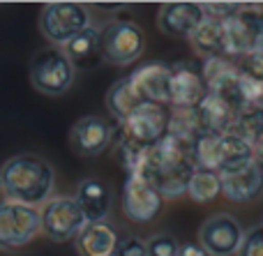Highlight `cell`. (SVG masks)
Returning <instances> with one entry per match:
<instances>
[{"label": "cell", "instance_id": "cell-29", "mask_svg": "<svg viewBox=\"0 0 263 256\" xmlns=\"http://www.w3.org/2000/svg\"><path fill=\"white\" fill-rule=\"evenodd\" d=\"M236 67L240 69L242 74H247V76H252V78H256V81L263 83V42L256 46L254 51H250L247 55H242L240 63H238Z\"/></svg>", "mask_w": 263, "mask_h": 256}, {"label": "cell", "instance_id": "cell-2", "mask_svg": "<svg viewBox=\"0 0 263 256\" xmlns=\"http://www.w3.org/2000/svg\"><path fill=\"white\" fill-rule=\"evenodd\" d=\"M55 185V171L44 157L32 152L14 155L0 166V192L5 201L21 206H44Z\"/></svg>", "mask_w": 263, "mask_h": 256}, {"label": "cell", "instance_id": "cell-23", "mask_svg": "<svg viewBox=\"0 0 263 256\" xmlns=\"http://www.w3.org/2000/svg\"><path fill=\"white\" fill-rule=\"evenodd\" d=\"M192 49L203 60L208 58H227V42H224V28L219 21L203 18L201 26L190 35Z\"/></svg>", "mask_w": 263, "mask_h": 256}, {"label": "cell", "instance_id": "cell-22", "mask_svg": "<svg viewBox=\"0 0 263 256\" xmlns=\"http://www.w3.org/2000/svg\"><path fill=\"white\" fill-rule=\"evenodd\" d=\"M229 134L238 136L240 141H245L247 146L256 148L263 143V106L261 104H247L240 111L233 113L231 127Z\"/></svg>", "mask_w": 263, "mask_h": 256}, {"label": "cell", "instance_id": "cell-3", "mask_svg": "<svg viewBox=\"0 0 263 256\" xmlns=\"http://www.w3.org/2000/svg\"><path fill=\"white\" fill-rule=\"evenodd\" d=\"M194 164L224 175L254 162L256 150L233 134H201L192 146Z\"/></svg>", "mask_w": 263, "mask_h": 256}, {"label": "cell", "instance_id": "cell-4", "mask_svg": "<svg viewBox=\"0 0 263 256\" xmlns=\"http://www.w3.org/2000/svg\"><path fill=\"white\" fill-rule=\"evenodd\" d=\"M74 74L77 69L72 67L67 55L58 46L37 51L30 60V83L42 95L58 97L67 92L74 83Z\"/></svg>", "mask_w": 263, "mask_h": 256}, {"label": "cell", "instance_id": "cell-32", "mask_svg": "<svg viewBox=\"0 0 263 256\" xmlns=\"http://www.w3.org/2000/svg\"><path fill=\"white\" fill-rule=\"evenodd\" d=\"M178 256H208V254L203 252V247H201V245L185 243V245H180V249H178Z\"/></svg>", "mask_w": 263, "mask_h": 256}, {"label": "cell", "instance_id": "cell-16", "mask_svg": "<svg viewBox=\"0 0 263 256\" xmlns=\"http://www.w3.org/2000/svg\"><path fill=\"white\" fill-rule=\"evenodd\" d=\"M203 12L201 3H166L157 12V28L168 37L190 40V35L201 26Z\"/></svg>", "mask_w": 263, "mask_h": 256}, {"label": "cell", "instance_id": "cell-26", "mask_svg": "<svg viewBox=\"0 0 263 256\" xmlns=\"http://www.w3.org/2000/svg\"><path fill=\"white\" fill-rule=\"evenodd\" d=\"M145 148L148 146H139L136 141H132V139L125 136L123 132H120V136L116 139V160H118V164L127 171V175H132L136 171Z\"/></svg>", "mask_w": 263, "mask_h": 256}, {"label": "cell", "instance_id": "cell-5", "mask_svg": "<svg viewBox=\"0 0 263 256\" xmlns=\"http://www.w3.org/2000/svg\"><path fill=\"white\" fill-rule=\"evenodd\" d=\"M102 35V60L116 67L129 65L143 53L145 35L139 23L127 18H116L109 21L100 30Z\"/></svg>", "mask_w": 263, "mask_h": 256}, {"label": "cell", "instance_id": "cell-7", "mask_svg": "<svg viewBox=\"0 0 263 256\" xmlns=\"http://www.w3.org/2000/svg\"><path fill=\"white\" fill-rule=\"evenodd\" d=\"M40 233V210L12 201H0V252L21 249Z\"/></svg>", "mask_w": 263, "mask_h": 256}, {"label": "cell", "instance_id": "cell-28", "mask_svg": "<svg viewBox=\"0 0 263 256\" xmlns=\"http://www.w3.org/2000/svg\"><path fill=\"white\" fill-rule=\"evenodd\" d=\"M236 256H263V224H256L242 233Z\"/></svg>", "mask_w": 263, "mask_h": 256}, {"label": "cell", "instance_id": "cell-33", "mask_svg": "<svg viewBox=\"0 0 263 256\" xmlns=\"http://www.w3.org/2000/svg\"><path fill=\"white\" fill-rule=\"evenodd\" d=\"M254 162H256V166L261 169V173H263V143L259 148H256V155H254Z\"/></svg>", "mask_w": 263, "mask_h": 256}, {"label": "cell", "instance_id": "cell-24", "mask_svg": "<svg viewBox=\"0 0 263 256\" xmlns=\"http://www.w3.org/2000/svg\"><path fill=\"white\" fill-rule=\"evenodd\" d=\"M141 104H143V102H141V97L134 92V88L129 86L127 76L111 83L109 92H106V109H109V113L114 115L118 123H125L132 115V111L139 109Z\"/></svg>", "mask_w": 263, "mask_h": 256}, {"label": "cell", "instance_id": "cell-30", "mask_svg": "<svg viewBox=\"0 0 263 256\" xmlns=\"http://www.w3.org/2000/svg\"><path fill=\"white\" fill-rule=\"evenodd\" d=\"M238 9H240V3H201L203 18L219 21V23H224L227 18H231Z\"/></svg>", "mask_w": 263, "mask_h": 256}, {"label": "cell", "instance_id": "cell-31", "mask_svg": "<svg viewBox=\"0 0 263 256\" xmlns=\"http://www.w3.org/2000/svg\"><path fill=\"white\" fill-rule=\"evenodd\" d=\"M114 256H148L145 254V240L136 238V235H125L118 238Z\"/></svg>", "mask_w": 263, "mask_h": 256}, {"label": "cell", "instance_id": "cell-21", "mask_svg": "<svg viewBox=\"0 0 263 256\" xmlns=\"http://www.w3.org/2000/svg\"><path fill=\"white\" fill-rule=\"evenodd\" d=\"M192 111H194V120L201 134H227L231 127L233 113H236L227 102H222L210 92Z\"/></svg>", "mask_w": 263, "mask_h": 256}, {"label": "cell", "instance_id": "cell-25", "mask_svg": "<svg viewBox=\"0 0 263 256\" xmlns=\"http://www.w3.org/2000/svg\"><path fill=\"white\" fill-rule=\"evenodd\" d=\"M185 194H190V199L196 203L215 201V199L222 194V175L210 169H203V166H196L190 183H187Z\"/></svg>", "mask_w": 263, "mask_h": 256}, {"label": "cell", "instance_id": "cell-17", "mask_svg": "<svg viewBox=\"0 0 263 256\" xmlns=\"http://www.w3.org/2000/svg\"><path fill=\"white\" fill-rule=\"evenodd\" d=\"M72 199L83 212L86 222H104L111 210V201H114L111 187L100 178H83L77 185Z\"/></svg>", "mask_w": 263, "mask_h": 256}, {"label": "cell", "instance_id": "cell-9", "mask_svg": "<svg viewBox=\"0 0 263 256\" xmlns=\"http://www.w3.org/2000/svg\"><path fill=\"white\" fill-rule=\"evenodd\" d=\"M224 42H227V55H247L263 42V9L254 5H240L231 18L222 23Z\"/></svg>", "mask_w": 263, "mask_h": 256}, {"label": "cell", "instance_id": "cell-14", "mask_svg": "<svg viewBox=\"0 0 263 256\" xmlns=\"http://www.w3.org/2000/svg\"><path fill=\"white\" fill-rule=\"evenodd\" d=\"M168 78H171V65L162 60H150V63L139 65L127 76V81L141 97V102L168 106Z\"/></svg>", "mask_w": 263, "mask_h": 256}, {"label": "cell", "instance_id": "cell-8", "mask_svg": "<svg viewBox=\"0 0 263 256\" xmlns=\"http://www.w3.org/2000/svg\"><path fill=\"white\" fill-rule=\"evenodd\" d=\"M83 224H86V217L72 196L49 199L40 210V233H44L53 243L74 240Z\"/></svg>", "mask_w": 263, "mask_h": 256}, {"label": "cell", "instance_id": "cell-1", "mask_svg": "<svg viewBox=\"0 0 263 256\" xmlns=\"http://www.w3.org/2000/svg\"><path fill=\"white\" fill-rule=\"evenodd\" d=\"M194 169L196 164L190 143L164 134L157 143L143 150V157L132 175L153 185L162 199H178L187 192Z\"/></svg>", "mask_w": 263, "mask_h": 256}, {"label": "cell", "instance_id": "cell-13", "mask_svg": "<svg viewBox=\"0 0 263 256\" xmlns=\"http://www.w3.org/2000/svg\"><path fill=\"white\" fill-rule=\"evenodd\" d=\"M208 95V88L203 83L201 72L192 63L171 65V78H168V104L173 109H194L203 97Z\"/></svg>", "mask_w": 263, "mask_h": 256}, {"label": "cell", "instance_id": "cell-20", "mask_svg": "<svg viewBox=\"0 0 263 256\" xmlns=\"http://www.w3.org/2000/svg\"><path fill=\"white\" fill-rule=\"evenodd\" d=\"M63 53L72 63L74 69H95L102 63V35L100 28L88 26L79 35H74L67 44H63Z\"/></svg>", "mask_w": 263, "mask_h": 256}, {"label": "cell", "instance_id": "cell-11", "mask_svg": "<svg viewBox=\"0 0 263 256\" xmlns=\"http://www.w3.org/2000/svg\"><path fill=\"white\" fill-rule=\"evenodd\" d=\"M245 229L236 217L227 212L208 217L199 229V245L208 256H233L240 247Z\"/></svg>", "mask_w": 263, "mask_h": 256}, {"label": "cell", "instance_id": "cell-10", "mask_svg": "<svg viewBox=\"0 0 263 256\" xmlns=\"http://www.w3.org/2000/svg\"><path fill=\"white\" fill-rule=\"evenodd\" d=\"M168 118H171V109L166 104L143 102L139 109L132 111L125 123H120V132L139 146H153L166 134Z\"/></svg>", "mask_w": 263, "mask_h": 256}, {"label": "cell", "instance_id": "cell-19", "mask_svg": "<svg viewBox=\"0 0 263 256\" xmlns=\"http://www.w3.org/2000/svg\"><path fill=\"white\" fill-rule=\"evenodd\" d=\"M222 194L233 203H250L263 194V173L256 162L222 175Z\"/></svg>", "mask_w": 263, "mask_h": 256}, {"label": "cell", "instance_id": "cell-15", "mask_svg": "<svg viewBox=\"0 0 263 256\" xmlns=\"http://www.w3.org/2000/svg\"><path fill=\"white\" fill-rule=\"evenodd\" d=\"M114 141V132L106 120L97 115H83L74 123L69 132V146L79 157H97L106 150Z\"/></svg>", "mask_w": 263, "mask_h": 256}, {"label": "cell", "instance_id": "cell-6", "mask_svg": "<svg viewBox=\"0 0 263 256\" xmlns=\"http://www.w3.org/2000/svg\"><path fill=\"white\" fill-rule=\"evenodd\" d=\"M88 26H90V14L81 3H49L42 7L40 30L51 44H67Z\"/></svg>", "mask_w": 263, "mask_h": 256}, {"label": "cell", "instance_id": "cell-18", "mask_svg": "<svg viewBox=\"0 0 263 256\" xmlns=\"http://www.w3.org/2000/svg\"><path fill=\"white\" fill-rule=\"evenodd\" d=\"M118 245V231L109 222H86L74 238L79 256H114Z\"/></svg>", "mask_w": 263, "mask_h": 256}, {"label": "cell", "instance_id": "cell-12", "mask_svg": "<svg viewBox=\"0 0 263 256\" xmlns=\"http://www.w3.org/2000/svg\"><path fill=\"white\" fill-rule=\"evenodd\" d=\"M164 199L157 194V189L153 185H148L145 180L127 175L123 187V212L129 222L134 224H148L162 210Z\"/></svg>", "mask_w": 263, "mask_h": 256}, {"label": "cell", "instance_id": "cell-27", "mask_svg": "<svg viewBox=\"0 0 263 256\" xmlns=\"http://www.w3.org/2000/svg\"><path fill=\"white\" fill-rule=\"evenodd\" d=\"M180 243L171 233H155L145 240V254L148 256H178Z\"/></svg>", "mask_w": 263, "mask_h": 256}]
</instances>
